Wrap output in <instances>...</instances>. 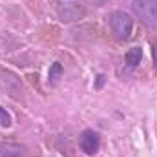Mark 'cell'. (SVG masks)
Listing matches in <instances>:
<instances>
[{"instance_id":"obj_5","label":"cell","mask_w":157,"mask_h":157,"mask_svg":"<svg viewBox=\"0 0 157 157\" xmlns=\"http://www.w3.org/2000/svg\"><path fill=\"white\" fill-rule=\"evenodd\" d=\"M141 59H143V49H141L139 46H137V48H132V49H128V51H126V55H124V60H126V64H128L130 68H135V66H139Z\"/></svg>"},{"instance_id":"obj_3","label":"cell","mask_w":157,"mask_h":157,"mask_svg":"<svg viewBox=\"0 0 157 157\" xmlns=\"http://www.w3.org/2000/svg\"><path fill=\"white\" fill-rule=\"evenodd\" d=\"M99 146H101V137L97 132L93 130H84L82 135H80V148L84 154L88 155H93L99 152Z\"/></svg>"},{"instance_id":"obj_9","label":"cell","mask_w":157,"mask_h":157,"mask_svg":"<svg viewBox=\"0 0 157 157\" xmlns=\"http://www.w3.org/2000/svg\"><path fill=\"white\" fill-rule=\"evenodd\" d=\"M152 55H154V64L157 66V40H155V44H154V48H152Z\"/></svg>"},{"instance_id":"obj_10","label":"cell","mask_w":157,"mask_h":157,"mask_svg":"<svg viewBox=\"0 0 157 157\" xmlns=\"http://www.w3.org/2000/svg\"><path fill=\"white\" fill-rule=\"evenodd\" d=\"M99 2H102V0H99Z\"/></svg>"},{"instance_id":"obj_4","label":"cell","mask_w":157,"mask_h":157,"mask_svg":"<svg viewBox=\"0 0 157 157\" xmlns=\"http://www.w3.org/2000/svg\"><path fill=\"white\" fill-rule=\"evenodd\" d=\"M0 157H26V148L17 143L0 144Z\"/></svg>"},{"instance_id":"obj_2","label":"cell","mask_w":157,"mask_h":157,"mask_svg":"<svg viewBox=\"0 0 157 157\" xmlns=\"http://www.w3.org/2000/svg\"><path fill=\"white\" fill-rule=\"evenodd\" d=\"M132 9L141 22L157 26V0H133Z\"/></svg>"},{"instance_id":"obj_1","label":"cell","mask_w":157,"mask_h":157,"mask_svg":"<svg viewBox=\"0 0 157 157\" xmlns=\"http://www.w3.org/2000/svg\"><path fill=\"white\" fill-rule=\"evenodd\" d=\"M108 24L117 40H128L133 31V18L126 11H113L108 17Z\"/></svg>"},{"instance_id":"obj_8","label":"cell","mask_w":157,"mask_h":157,"mask_svg":"<svg viewBox=\"0 0 157 157\" xmlns=\"http://www.w3.org/2000/svg\"><path fill=\"white\" fill-rule=\"evenodd\" d=\"M0 126H2V128L11 126V115H9L4 108H0Z\"/></svg>"},{"instance_id":"obj_7","label":"cell","mask_w":157,"mask_h":157,"mask_svg":"<svg viewBox=\"0 0 157 157\" xmlns=\"http://www.w3.org/2000/svg\"><path fill=\"white\" fill-rule=\"evenodd\" d=\"M60 75H62V68H60L59 62H55V64L51 66V70H49V80H51V82H57Z\"/></svg>"},{"instance_id":"obj_6","label":"cell","mask_w":157,"mask_h":157,"mask_svg":"<svg viewBox=\"0 0 157 157\" xmlns=\"http://www.w3.org/2000/svg\"><path fill=\"white\" fill-rule=\"evenodd\" d=\"M78 15H80V11H78V7H75L73 4H71V6H66L64 11H60V17H62V20H66V22L77 20Z\"/></svg>"}]
</instances>
